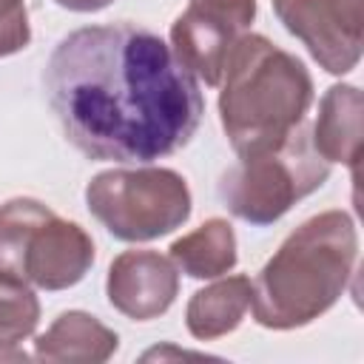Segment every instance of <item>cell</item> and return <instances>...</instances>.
I'll return each mask as SVG.
<instances>
[{
  "label": "cell",
  "mask_w": 364,
  "mask_h": 364,
  "mask_svg": "<svg viewBox=\"0 0 364 364\" xmlns=\"http://www.w3.org/2000/svg\"><path fill=\"white\" fill-rule=\"evenodd\" d=\"M43 80L68 142L102 162L148 165L171 156L191 142L205 114L196 77L159 34L134 23L65 34Z\"/></svg>",
  "instance_id": "obj_1"
},
{
  "label": "cell",
  "mask_w": 364,
  "mask_h": 364,
  "mask_svg": "<svg viewBox=\"0 0 364 364\" xmlns=\"http://www.w3.org/2000/svg\"><path fill=\"white\" fill-rule=\"evenodd\" d=\"M355 259L358 233L350 213L324 210L310 216L250 282L253 318L267 330H296L316 321L347 290Z\"/></svg>",
  "instance_id": "obj_2"
},
{
  "label": "cell",
  "mask_w": 364,
  "mask_h": 364,
  "mask_svg": "<svg viewBox=\"0 0 364 364\" xmlns=\"http://www.w3.org/2000/svg\"><path fill=\"white\" fill-rule=\"evenodd\" d=\"M219 82V119L236 154L282 142L304 122L313 102L304 63L262 34L236 40Z\"/></svg>",
  "instance_id": "obj_3"
},
{
  "label": "cell",
  "mask_w": 364,
  "mask_h": 364,
  "mask_svg": "<svg viewBox=\"0 0 364 364\" xmlns=\"http://www.w3.org/2000/svg\"><path fill=\"white\" fill-rule=\"evenodd\" d=\"M330 176V162L313 145L310 128L296 125L282 142L239 154L219 179L225 208L250 225H273L299 199L318 191Z\"/></svg>",
  "instance_id": "obj_4"
},
{
  "label": "cell",
  "mask_w": 364,
  "mask_h": 364,
  "mask_svg": "<svg viewBox=\"0 0 364 364\" xmlns=\"http://www.w3.org/2000/svg\"><path fill=\"white\" fill-rule=\"evenodd\" d=\"M94 239L31 196L0 205V270L43 290H65L94 264Z\"/></svg>",
  "instance_id": "obj_5"
},
{
  "label": "cell",
  "mask_w": 364,
  "mask_h": 364,
  "mask_svg": "<svg viewBox=\"0 0 364 364\" xmlns=\"http://www.w3.org/2000/svg\"><path fill=\"white\" fill-rule=\"evenodd\" d=\"M91 216L122 242H151L191 216V188L173 168H111L85 185Z\"/></svg>",
  "instance_id": "obj_6"
},
{
  "label": "cell",
  "mask_w": 364,
  "mask_h": 364,
  "mask_svg": "<svg viewBox=\"0 0 364 364\" xmlns=\"http://www.w3.org/2000/svg\"><path fill=\"white\" fill-rule=\"evenodd\" d=\"M253 17L256 0H188L171 26V51L196 80L219 85L225 60Z\"/></svg>",
  "instance_id": "obj_7"
},
{
  "label": "cell",
  "mask_w": 364,
  "mask_h": 364,
  "mask_svg": "<svg viewBox=\"0 0 364 364\" xmlns=\"http://www.w3.org/2000/svg\"><path fill=\"white\" fill-rule=\"evenodd\" d=\"M284 28L330 74L358 65L364 48V0H273Z\"/></svg>",
  "instance_id": "obj_8"
},
{
  "label": "cell",
  "mask_w": 364,
  "mask_h": 364,
  "mask_svg": "<svg viewBox=\"0 0 364 364\" xmlns=\"http://www.w3.org/2000/svg\"><path fill=\"white\" fill-rule=\"evenodd\" d=\"M105 293L111 307L134 321L159 318L179 293V267L156 250H125L108 267Z\"/></svg>",
  "instance_id": "obj_9"
},
{
  "label": "cell",
  "mask_w": 364,
  "mask_h": 364,
  "mask_svg": "<svg viewBox=\"0 0 364 364\" xmlns=\"http://www.w3.org/2000/svg\"><path fill=\"white\" fill-rule=\"evenodd\" d=\"M361 91L355 85H330L318 102V117L313 125V145L327 162L350 165L358 173L361 159Z\"/></svg>",
  "instance_id": "obj_10"
},
{
  "label": "cell",
  "mask_w": 364,
  "mask_h": 364,
  "mask_svg": "<svg viewBox=\"0 0 364 364\" xmlns=\"http://www.w3.org/2000/svg\"><path fill=\"white\" fill-rule=\"evenodd\" d=\"M119 347V336L100 318L82 310L60 313L46 333L34 338V358L40 361H85L102 364Z\"/></svg>",
  "instance_id": "obj_11"
},
{
  "label": "cell",
  "mask_w": 364,
  "mask_h": 364,
  "mask_svg": "<svg viewBox=\"0 0 364 364\" xmlns=\"http://www.w3.org/2000/svg\"><path fill=\"white\" fill-rule=\"evenodd\" d=\"M250 279L247 276H225L202 290H196L185 307L188 333L199 341H213L233 333L245 313L250 310Z\"/></svg>",
  "instance_id": "obj_12"
},
{
  "label": "cell",
  "mask_w": 364,
  "mask_h": 364,
  "mask_svg": "<svg viewBox=\"0 0 364 364\" xmlns=\"http://www.w3.org/2000/svg\"><path fill=\"white\" fill-rule=\"evenodd\" d=\"M173 264L191 279H216L236 264V233L228 219H205L196 230L173 239L168 247Z\"/></svg>",
  "instance_id": "obj_13"
},
{
  "label": "cell",
  "mask_w": 364,
  "mask_h": 364,
  "mask_svg": "<svg viewBox=\"0 0 364 364\" xmlns=\"http://www.w3.org/2000/svg\"><path fill=\"white\" fill-rule=\"evenodd\" d=\"M40 299L31 284L0 270V344H17L37 330Z\"/></svg>",
  "instance_id": "obj_14"
},
{
  "label": "cell",
  "mask_w": 364,
  "mask_h": 364,
  "mask_svg": "<svg viewBox=\"0 0 364 364\" xmlns=\"http://www.w3.org/2000/svg\"><path fill=\"white\" fill-rule=\"evenodd\" d=\"M31 40L26 0H0V57L23 51Z\"/></svg>",
  "instance_id": "obj_15"
},
{
  "label": "cell",
  "mask_w": 364,
  "mask_h": 364,
  "mask_svg": "<svg viewBox=\"0 0 364 364\" xmlns=\"http://www.w3.org/2000/svg\"><path fill=\"white\" fill-rule=\"evenodd\" d=\"M54 3L68 11H100V9L111 6L114 0H54Z\"/></svg>",
  "instance_id": "obj_16"
},
{
  "label": "cell",
  "mask_w": 364,
  "mask_h": 364,
  "mask_svg": "<svg viewBox=\"0 0 364 364\" xmlns=\"http://www.w3.org/2000/svg\"><path fill=\"white\" fill-rule=\"evenodd\" d=\"M9 344H0V361H6V358H14V361H26L28 355L23 353V350H6Z\"/></svg>",
  "instance_id": "obj_17"
}]
</instances>
